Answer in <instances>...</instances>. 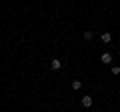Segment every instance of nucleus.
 I'll use <instances>...</instances> for the list:
<instances>
[{"mask_svg":"<svg viewBox=\"0 0 120 112\" xmlns=\"http://www.w3.org/2000/svg\"><path fill=\"white\" fill-rule=\"evenodd\" d=\"M100 60H102L104 64H110V62H112V54H110V52H104V54L100 56Z\"/></svg>","mask_w":120,"mask_h":112,"instance_id":"nucleus-1","label":"nucleus"},{"mask_svg":"<svg viewBox=\"0 0 120 112\" xmlns=\"http://www.w3.org/2000/svg\"><path fill=\"white\" fill-rule=\"evenodd\" d=\"M82 106H84V108L92 106V96H84V98H82Z\"/></svg>","mask_w":120,"mask_h":112,"instance_id":"nucleus-2","label":"nucleus"},{"mask_svg":"<svg viewBox=\"0 0 120 112\" xmlns=\"http://www.w3.org/2000/svg\"><path fill=\"white\" fill-rule=\"evenodd\" d=\"M60 66H62V64H60L58 58H54V60L50 62V68H52V70H60Z\"/></svg>","mask_w":120,"mask_h":112,"instance_id":"nucleus-3","label":"nucleus"},{"mask_svg":"<svg viewBox=\"0 0 120 112\" xmlns=\"http://www.w3.org/2000/svg\"><path fill=\"white\" fill-rule=\"evenodd\" d=\"M100 38H102V42H110V40H112V34H110V32H102Z\"/></svg>","mask_w":120,"mask_h":112,"instance_id":"nucleus-4","label":"nucleus"},{"mask_svg":"<svg viewBox=\"0 0 120 112\" xmlns=\"http://www.w3.org/2000/svg\"><path fill=\"white\" fill-rule=\"evenodd\" d=\"M80 88H82V82L80 80H74L72 82V90H80Z\"/></svg>","mask_w":120,"mask_h":112,"instance_id":"nucleus-5","label":"nucleus"},{"mask_svg":"<svg viewBox=\"0 0 120 112\" xmlns=\"http://www.w3.org/2000/svg\"><path fill=\"white\" fill-rule=\"evenodd\" d=\"M92 36H94L92 32H84V40H92Z\"/></svg>","mask_w":120,"mask_h":112,"instance_id":"nucleus-6","label":"nucleus"},{"mask_svg":"<svg viewBox=\"0 0 120 112\" xmlns=\"http://www.w3.org/2000/svg\"><path fill=\"white\" fill-rule=\"evenodd\" d=\"M112 74H120V66H112Z\"/></svg>","mask_w":120,"mask_h":112,"instance_id":"nucleus-7","label":"nucleus"},{"mask_svg":"<svg viewBox=\"0 0 120 112\" xmlns=\"http://www.w3.org/2000/svg\"><path fill=\"white\" fill-rule=\"evenodd\" d=\"M118 54H120V50H118Z\"/></svg>","mask_w":120,"mask_h":112,"instance_id":"nucleus-8","label":"nucleus"}]
</instances>
